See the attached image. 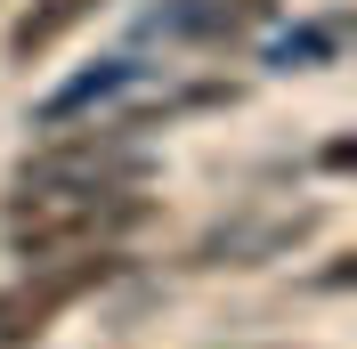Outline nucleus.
<instances>
[{
  "label": "nucleus",
  "instance_id": "nucleus-1",
  "mask_svg": "<svg viewBox=\"0 0 357 349\" xmlns=\"http://www.w3.org/2000/svg\"><path fill=\"white\" fill-rule=\"evenodd\" d=\"M155 219L146 187H73V179H8L0 195V244L8 260L41 268L73 252H122Z\"/></svg>",
  "mask_w": 357,
  "mask_h": 349
},
{
  "label": "nucleus",
  "instance_id": "nucleus-2",
  "mask_svg": "<svg viewBox=\"0 0 357 349\" xmlns=\"http://www.w3.org/2000/svg\"><path fill=\"white\" fill-rule=\"evenodd\" d=\"M122 268H130V252H73V260H41L17 284H0V349H33L73 301L106 292Z\"/></svg>",
  "mask_w": 357,
  "mask_h": 349
},
{
  "label": "nucleus",
  "instance_id": "nucleus-3",
  "mask_svg": "<svg viewBox=\"0 0 357 349\" xmlns=\"http://www.w3.org/2000/svg\"><path fill=\"white\" fill-rule=\"evenodd\" d=\"M317 228H325V203H260V211L220 219L187 252V268H268V260H292Z\"/></svg>",
  "mask_w": 357,
  "mask_h": 349
},
{
  "label": "nucleus",
  "instance_id": "nucleus-4",
  "mask_svg": "<svg viewBox=\"0 0 357 349\" xmlns=\"http://www.w3.org/2000/svg\"><path fill=\"white\" fill-rule=\"evenodd\" d=\"M89 8H98V0H33V8L8 24V57H49V49L66 41Z\"/></svg>",
  "mask_w": 357,
  "mask_h": 349
},
{
  "label": "nucleus",
  "instance_id": "nucleus-5",
  "mask_svg": "<svg viewBox=\"0 0 357 349\" xmlns=\"http://www.w3.org/2000/svg\"><path fill=\"white\" fill-rule=\"evenodd\" d=\"M341 57V24H301V33H284V41L268 49V66L276 73H317Z\"/></svg>",
  "mask_w": 357,
  "mask_h": 349
}]
</instances>
